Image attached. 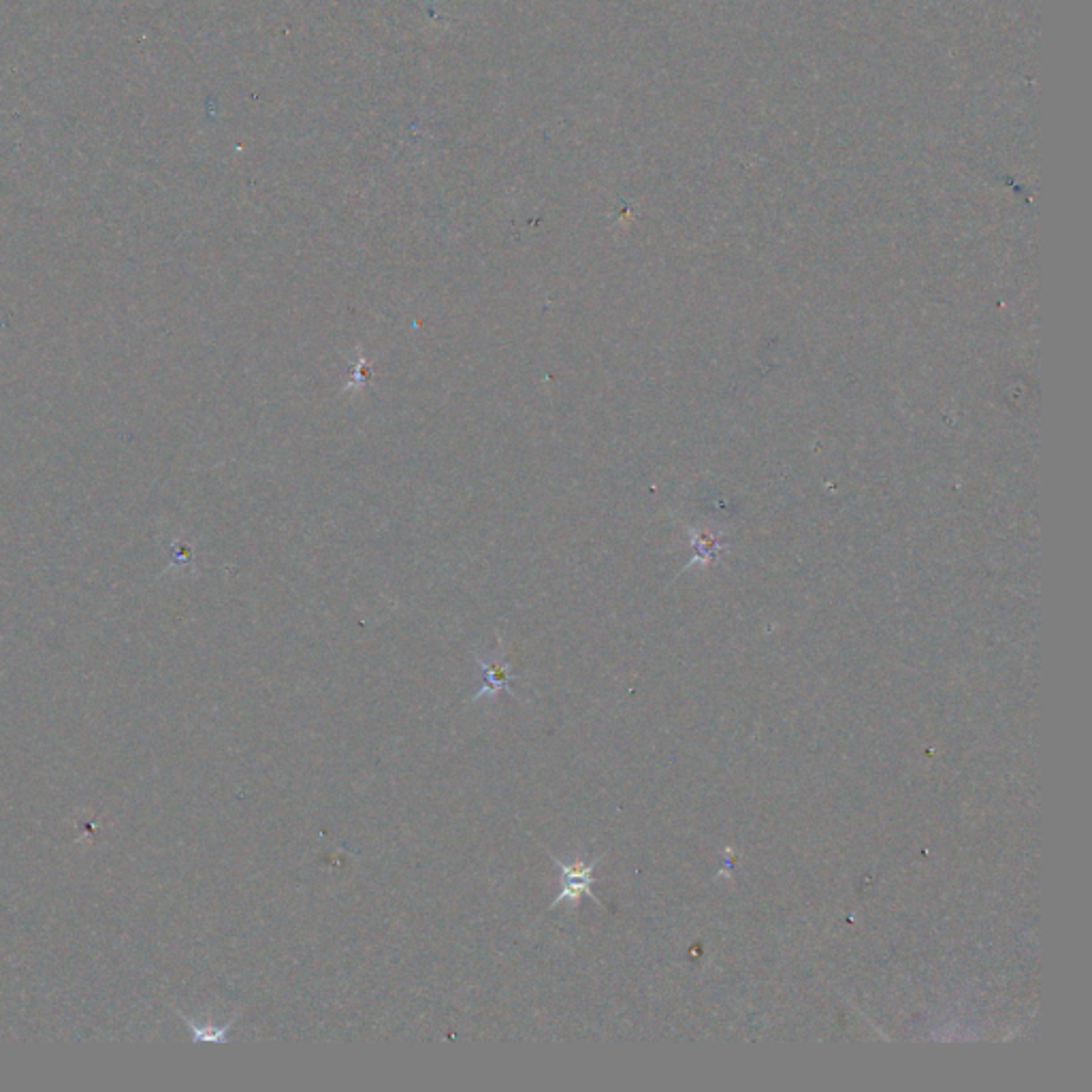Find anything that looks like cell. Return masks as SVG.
Here are the masks:
<instances>
[{
	"mask_svg": "<svg viewBox=\"0 0 1092 1092\" xmlns=\"http://www.w3.org/2000/svg\"><path fill=\"white\" fill-rule=\"evenodd\" d=\"M547 853H549V857L553 860V864L559 868V886H561L559 895L553 899V903L549 905V909H547V912H551V909L559 907V905H561V903H566V901L572 905V909H576V907H578L580 897H589L593 903H597V905H600V901H597V899H595V895L591 892V886L595 884L593 870H595V866H597L600 857H595V860H591V862H580V860H576V862H572V864H566V862H561L553 851H549V849H547Z\"/></svg>",
	"mask_w": 1092,
	"mask_h": 1092,
	"instance_id": "obj_1",
	"label": "cell"
},
{
	"mask_svg": "<svg viewBox=\"0 0 1092 1092\" xmlns=\"http://www.w3.org/2000/svg\"><path fill=\"white\" fill-rule=\"evenodd\" d=\"M476 662H479L481 671L485 673V679H483V688L468 700V705H474V703L483 700L485 696L487 698H496L500 692H506V694L515 696L510 683L515 679H519V677L510 673V666L504 664L502 658H498L496 662H489V660H483V658H479V655H476Z\"/></svg>",
	"mask_w": 1092,
	"mask_h": 1092,
	"instance_id": "obj_2",
	"label": "cell"
}]
</instances>
